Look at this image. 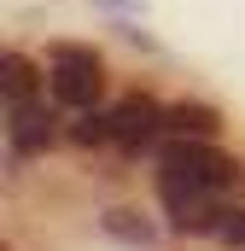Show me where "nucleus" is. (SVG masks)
Instances as JSON below:
<instances>
[{"instance_id": "1", "label": "nucleus", "mask_w": 245, "mask_h": 251, "mask_svg": "<svg viewBox=\"0 0 245 251\" xmlns=\"http://www.w3.org/2000/svg\"><path fill=\"white\" fill-rule=\"evenodd\" d=\"M158 199H164L170 228H181V234H216V222H222V204H216L222 193L181 170H158Z\"/></svg>"}, {"instance_id": "2", "label": "nucleus", "mask_w": 245, "mask_h": 251, "mask_svg": "<svg viewBox=\"0 0 245 251\" xmlns=\"http://www.w3.org/2000/svg\"><path fill=\"white\" fill-rule=\"evenodd\" d=\"M47 88L59 94L64 105H94L99 88H105V64H99V53H94V47H70V41H59L53 59H47Z\"/></svg>"}, {"instance_id": "3", "label": "nucleus", "mask_w": 245, "mask_h": 251, "mask_svg": "<svg viewBox=\"0 0 245 251\" xmlns=\"http://www.w3.org/2000/svg\"><path fill=\"white\" fill-rule=\"evenodd\" d=\"M158 170H181V176H193V181H204V187H216V193H228L240 181V164H234L228 152H216L210 140H187V134H175V140L164 146Z\"/></svg>"}, {"instance_id": "4", "label": "nucleus", "mask_w": 245, "mask_h": 251, "mask_svg": "<svg viewBox=\"0 0 245 251\" xmlns=\"http://www.w3.org/2000/svg\"><path fill=\"white\" fill-rule=\"evenodd\" d=\"M158 128H170V111L158 100H146V94H128L122 105H111V140L128 146V152H140L146 140H158Z\"/></svg>"}, {"instance_id": "5", "label": "nucleus", "mask_w": 245, "mask_h": 251, "mask_svg": "<svg viewBox=\"0 0 245 251\" xmlns=\"http://www.w3.org/2000/svg\"><path fill=\"white\" fill-rule=\"evenodd\" d=\"M12 111V123H6V134H12V146L18 152H41V146H53V111L41 105V100H24V105H6Z\"/></svg>"}, {"instance_id": "6", "label": "nucleus", "mask_w": 245, "mask_h": 251, "mask_svg": "<svg viewBox=\"0 0 245 251\" xmlns=\"http://www.w3.org/2000/svg\"><path fill=\"white\" fill-rule=\"evenodd\" d=\"M0 94H6V105L41 100V76H35V64L24 59V53H6L0 59Z\"/></svg>"}, {"instance_id": "7", "label": "nucleus", "mask_w": 245, "mask_h": 251, "mask_svg": "<svg viewBox=\"0 0 245 251\" xmlns=\"http://www.w3.org/2000/svg\"><path fill=\"white\" fill-rule=\"evenodd\" d=\"M216 128H222V117L210 111V105H170V134H187V140H216Z\"/></svg>"}, {"instance_id": "8", "label": "nucleus", "mask_w": 245, "mask_h": 251, "mask_svg": "<svg viewBox=\"0 0 245 251\" xmlns=\"http://www.w3.org/2000/svg\"><path fill=\"white\" fill-rule=\"evenodd\" d=\"M105 228H111L117 240H134V246H146V240H152V228H146L134 210H111V216H105Z\"/></svg>"}, {"instance_id": "9", "label": "nucleus", "mask_w": 245, "mask_h": 251, "mask_svg": "<svg viewBox=\"0 0 245 251\" xmlns=\"http://www.w3.org/2000/svg\"><path fill=\"white\" fill-rule=\"evenodd\" d=\"M216 234H222L228 246H245V210H222V222H216Z\"/></svg>"}, {"instance_id": "10", "label": "nucleus", "mask_w": 245, "mask_h": 251, "mask_svg": "<svg viewBox=\"0 0 245 251\" xmlns=\"http://www.w3.org/2000/svg\"><path fill=\"white\" fill-rule=\"evenodd\" d=\"M99 6H111V12H140V0H99Z\"/></svg>"}]
</instances>
